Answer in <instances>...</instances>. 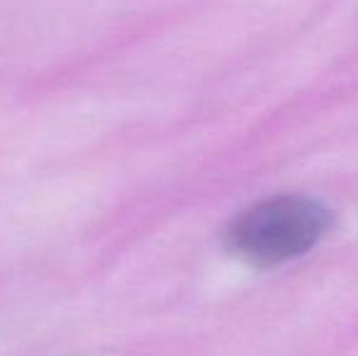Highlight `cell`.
I'll return each instance as SVG.
<instances>
[{
    "instance_id": "1",
    "label": "cell",
    "mask_w": 358,
    "mask_h": 356,
    "mask_svg": "<svg viewBox=\"0 0 358 356\" xmlns=\"http://www.w3.org/2000/svg\"><path fill=\"white\" fill-rule=\"evenodd\" d=\"M331 227V213L320 200L280 195L246 210L231 225L229 239L244 259L261 266L310 252Z\"/></svg>"
}]
</instances>
